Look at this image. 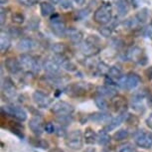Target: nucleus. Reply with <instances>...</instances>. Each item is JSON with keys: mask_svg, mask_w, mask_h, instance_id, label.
<instances>
[{"mask_svg": "<svg viewBox=\"0 0 152 152\" xmlns=\"http://www.w3.org/2000/svg\"><path fill=\"white\" fill-rule=\"evenodd\" d=\"M140 82H141V80H140L138 75L129 73L126 76H122L119 80H117V86L121 88H124V90L131 91L138 87Z\"/></svg>", "mask_w": 152, "mask_h": 152, "instance_id": "1", "label": "nucleus"}, {"mask_svg": "<svg viewBox=\"0 0 152 152\" xmlns=\"http://www.w3.org/2000/svg\"><path fill=\"white\" fill-rule=\"evenodd\" d=\"M66 145L73 150H80L84 145V138L81 130H73L66 136Z\"/></svg>", "mask_w": 152, "mask_h": 152, "instance_id": "2", "label": "nucleus"}, {"mask_svg": "<svg viewBox=\"0 0 152 152\" xmlns=\"http://www.w3.org/2000/svg\"><path fill=\"white\" fill-rule=\"evenodd\" d=\"M94 19L100 25H105L111 20V7L108 4L102 5L94 14Z\"/></svg>", "mask_w": 152, "mask_h": 152, "instance_id": "3", "label": "nucleus"}, {"mask_svg": "<svg viewBox=\"0 0 152 152\" xmlns=\"http://www.w3.org/2000/svg\"><path fill=\"white\" fill-rule=\"evenodd\" d=\"M134 142L141 148L149 149L152 147V132L144 129L138 130L134 133Z\"/></svg>", "mask_w": 152, "mask_h": 152, "instance_id": "4", "label": "nucleus"}, {"mask_svg": "<svg viewBox=\"0 0 152 152\" xmlns=\"http://www.w3.org/2000/svg\"><path fill=\"white\" fill-rule=\"evenodd\" d=\"M19 62L21 64L22 68L27 71H31L33 73H38L40 70V65L38 61L29 54H22L19 58Z\"/></svg>", "mask_w": 152, "mask_h": 152, "instance_id": "5", "label": "nucleus"}, {"mask_svg": "<svg viewBox=\"0 0 152 152\" xmlns=\"http://www.w3.org/2000/svg\"><path fill=\"white\" fill-rule=\"evenodd\" d=\"M51 111L56 116L68 115V114H72L74 113V107L67 102L60 100L53 104V107H51Z\"/></svg>", "mask_w": 152, "mask_h": 152, "instance_id": "6", "label": "nucleus"}, {"mask_svg": "<svg viewBox=\"0 0 152 152\" xmlns=\"http://www.w3.org/2000/svg\"><path fill=\"white\" fill-rule=\"evenodd\" d=\"M50 27L57 37H65L67 33V27L63 20L58 15L54 16L50 20Z\"/></svg>", "mask_w": 152, "mask_h": 152, "instance_id": "7", "label": "nucleus"}, {"mask_svg": "<svg viewBox=\"0 0 152 152\" xmlns=\"http://www.w3.org/2000/svg\"><path fill=\"white\" fill-rule=\"evenodd\" d=\"M91 87L88 83H75V84L69 86L67 90H66V93L69 96H79L87 94L91 90Z\"/></svg>", "mask_w": 152, "mask_h": 152, "instance_id": "8", "label": "nucleus"}, {"mask_svg": "<svg viewBox=\"0 0 152 152\" xmlns=\"http://www.w3.org/2000/svg\"><path fill=\"white\" fill-rule=\"evenodd\" d=\"M2 110H4L5 113L15 117L16 119L20 120V121H25L27 119V113L25 111V110L20 107H17V105L14 104L6 105V107L2 108Z\"/></svg>", "mask_w": 152, "mask_h": 152, "instance_id": "9", "label": "nucleus"}, {"mask_svg": "<svg viewBox=\"0 0 152 152\" xmlns=\"http://www.w3.org/2000/svg\"><path fill=\"white\" fill-rule=\"evenodd\" d=\"M32 97H33V100L35 102V104L41 108H47L52 104V99H51V96L42 91H34Z\"/></svg>", "mask_w": 152, "mask_h": 152, "instance_id": "10", "label": "nucleus"}, {"mask_svg": "<svg viewBox=\"0 0 152 152\" xmlns=\"http://www.w3.org/2000/svg\"><path fill=\"white\" fill-rule=\"evenodd\" d=\"M94 39H96V37L94 38V41H91V39L88 38L87 41L85 43H83V44H81V47L80 48H81V51L84 55L94 56L99 52V47L96 44Z\"/></svg>", "mask_w": 152, "mask_h": 152, "instance_id": "11", "label": "nucleus"}, {"mask_svg": "<svg viewBox=\"0 0 152 152\" xmlns=\"http://www.w3.org/2000/svg\"><path fill=\"white\" fill-rule=\"evenodd\" d=\"M2 94L5 97L9 99H13L17 94V90L13 83L9 79H5L2 82Z\"/></svg>", "mask_w": 152, "mask_h": 152, "instance_id": "12", "label": "nucleus"}, {"mask_svg": "<svg viewBox=\"0 0 152 152\" xmlns=\"http://www.w3.org/2000/svg\"><path fill=\"white\" fill-rule=\"evenodd\" d=\"M55 61L58 63L59 66L61 68H63L64 70L68 71V72H75L77 70V67L76 65L74 64L73 62H71L70 60L66 59L62 54H56L53 58Z\"/></svg>", "mask_w": 152, "mask_h": 152, "instance_id": "13", "label": "nucleus"}, {"mask_svg": "<svg viewBox=\"0 0 152 152\" xmlns=\"http://www.w3.org/2000/svg\"><path fill=\"white\" fill-rule=\"evenodd\" d=\"M142 50L137 46L130 47L127 50L125 54L126 61H133V62H139L141 64V58H142Z\"/></svg>", "mask_w": 152, "mask_h": 152, "instance_id": "14", "label": "nucleus"}, {"mask_svg": "<svg viewBox=\"0 0 152 152\" xmlns=\"http://www.w3.org/2000/svg\"><path fill=\"white\" fill-rule=\"evenodd\" d=\"M128 114L126 113H120L119 115H117L116 117H114V118H111L110 122H107V124L104 126V129L107 131H113L115 129L116 127H118V126L121 124L122 122L126 121V118H127Z\"/></svg>", "mask_w": 152, "mask_h": 152, "instance_id": "15", "label": "nucleus"}, {"mask_svg": "<svg viewBox=\"0 0 152 152\" xmlns=\"http://www.w3.org/2000/svg\"><path fill=\"white\" fill-rule=\"evenodd\" d=\"M30 129L36 134L37 136L42 135L43 133V120L40 115H35L29 121Z\"/></svg>", "mask_w": 152, "mask_h": 152, "instance_id": "16", "label": "nucleus"}, {"mask_svg": "<svg viewBox=\"0 0 152 152\" xmlns=\"http://www.w3.org/2000/svg\"><path fill=\"white\" fill-rule=\"evenodd\" d=\"M5 67H6L7 71L12 75H17L20 73L22 69L20 62L15 58H8L5 60Z\"/></svg>", "mask_w": 152, "mask_h": 152, "instance_id": "17", "label": "nucleus"}, {"mask_svg": "<svg viewBox=\"0 0 152 152\" xmlns=\"http://www.w3.org/2000/svg\"><path fill=\"white\" fill-rule=\"evenodd\" d=\"M111 105H113V107L114 108V110L115 111H118V113H125L127 104H126V100L123 96H115L113 97Z\"/></svg>", "mask_w": 152, "mask_h": 152, "instance_id": "18", "label": "nucleus"}, {"mask_svg": "<svg viewBox=\"0 0 152 152\" xmlns=\"http://www.w3.org/2000/svg\"><path fill=\"white\" fill-rule=\"evenodd\" d=\"M36 46V42L31 38H23L19 41L17 48L20 52H29Z\"/></svg>", "mask_w": 152, "mask_h": 152, "instance_id": "19", "label": "nucleus"}, {"mask_svg": "<svg viewBox=\"0 0 152 152\" xmlns=\"http://www.w3.org/2000/svg\"><path fill=\"white\" fill-rule=\"evenodd\" d=\"M66 36L74 44H80L83 40V33L78 29H75V28H69V29H67Z\"/></svg>", "mask_w": 152, "mask_h": 152, "instance_id": "20", "label": "nucleus"}, {"mask_svg": "<svg viewBox=\"0 0 152 152\" xmlns=\"http://www.w3.org/2000/svg\"><path fill=\"white\" fill-rule=\"evenodd\" d=\"M96 93L99 96H102V97H110V99H113V96H116V91L115 88H113V87H110V86H99V87L96 88Z\"/></svg>", "mask_w": 152, "mask_h": 152, "instance_id": "21", "label": "nucleus"}, {"mask_svg": "<svg viewBox=\"0 0 152 152\" xmlns=\"http://www.w3.org/2000/svg\"><path fill=\"white\" fill-rule=\"evenodd\" d=\"M45 71L47 72L49 75H58L60 73V66L55 60H46L43 64Z\"/></svg>", "mask_w": 152, "mask_h": 152, "instance_id": "22", "label": "nucleus"}, {"mask_svg": "<svg viewBox=\"0 0 152 152\" xmlns=\"http://www.w3.org/2000/svg\"><path fill=\"white\" fill-rule=\"evenodd\" d=\"M88 119L96 123H102V122H110V115L107 113L100 111V113H94L88 115Z\"/></svg>", "mask_w": 152, "mask_h": 152, "instance_id": "23", "label": "nucleus"}, {"mask_svg": "<svg viewBox=\"0 0 152 152\" xmlns=\"http://www.w3.org/2000/svg\"><path fill=\"white\" fill-rule=\"evenodd\" d=\"M144 94L139 93L136 94L135 96H132V99H131V107L134 110L136 111H143L144 110V105H143V99H144Z\"/></svg>", "mask_w": 152, "mask_h": 152, "instance_id": "24", "label": "nucleus"}, {"mask_svg": "<svg viewBox=\"0 0 152 152\" xmlns=\"http://www.w3.org/2000/svg\"><path fill=\"white\" fill-rule=\"evenodd\" d=\"M115 6L119 16L126 15L129 10V5H128L127 0H115Z\"/></svg>", "mask_w": 152, "mask_h": 152, "instance_id": "25", "label": "nucleus"}, {"mask_svg": "<svg viewBox=\"0 0 152 152\" xmlns=\"http://www.w3.org/2000/svg\"><path fill=\"white\" fill-rule=\"evenodd\" d=\"M84 138L86 143H88V144H94V143L97 142V134L94 132L93 128L88 127L85 130Z\"/></svg>", "mask_w": 152, "mask_h": 152, "instance_id": "26", "label": "nucleus"}, {"mask_svg": "<svg viewBox=\"0 0 152 152\" xmlns=\"http://www.w3.org/2000/svg\"><path fill=\"white\" fill-rule=\"evenodd\" d=\"M40 10H41V14L43 16L48 17L54 14V12H55V7L51 3H49V2H42L40 4Z\"/></svg>", "mask_w": 152, "mask_h": 152, "instance_id": "27", "label": "nucleus"}, {"mask_svg": "<svg viewBox=\"0 0 152 152\" xmlns=\"http://www.w3.org/2000/svg\"><path fill=\"white\" fill-rule=\"evenodd\" d=\"M110 141V136L108 132L105 129L99 130V132L97 133V143L100 145H107Z\"/></svg>", "mask_w": 152, "mask_h": 152, "instance_id": "28", "label": "nucleus"}, {"mask_svg": "<svg viewBox=\"0 0 152 152\" xmlns=\"http://www.w3.org/2000/svg\"><path fill=\"white\" fill-rule=\"evenodd\" d=\"M10 45H11V41L7 34L1 33V36H0V49H1V53L6 52L8 49H9Z\"/></svg>", "mask_w": 152, "mask_h": 152, "instance_id": "29", "label": "nucleus"}, {"mask_svg": "<svg viewBox=\"0 0 152 152\" xmlns=\"http://www.w3.org/2000/svg\"><path fill=\"white\" fill-rule=\"evenodd\" d=\"M107 75L113 79L119 80L122 77V69L119 66H113V67L110 68V71H108Z\"/></svg>", "mask_w": 152, "mask_h": 152, "instance_id": "30", "label": "nucleus"}, {"mask_svg": "<svg viewBox=\"0 0 152 152\" xmlns=\"http://www.w3.org/2000/svg\"><path fill=\"white\" fill-rule=\"evenodd\" d=\"M94 102H96V105L99 108L100 110L104 111V110H107L108 104H107V100L104 99V97H102V96H96V99H94Z\"/></svg>", "mask_w": 152, "mask_h": 152, "instance_id": "31", "label": "nucleus"}, {"mask_svg": "<svg viewBox=\"0 0 152 152\" xmlns=\"http://www.w3.org/2000/svg\"><path fill=\"white\" fill-rule=\"evenodd\" d=\"M128 135H129V131L124 128V129H120L118 131H116L113 135V139L115 140V141H121V140H124L127 138Z\"/></svg>", "mask_w": 152, "mask_h": 152, "instance_id": "32", "label": "nucleus"}, {"mask_svg": "<svg viewBox=\"0 0 152 152\" xmlns=\"http://www.w3.org/2000/svg\"><path fill=\"white\" fill-rule=\"evenodd\" d=\"M117 152H135V148H134L132 143L126 142L118 146Z\"/></svg>", "mask_w": 152, "mask_h": 152, "instance_id": "33", "label": "nucleus"}, {"mask_svg": "<svg viewBox=\"0 0 152 152\" xmlns=\"http://www.w3.org/2000/svg\"><path fill=\"white\" fill-rule=\"evenodd\" d=\"M29 142H31V144L34 145L35 147H39V148H43V149H47L49 147V144L47 141H45V140H42V139H33L31 138L29 140Z\"/></svg>", "mask_w": 152, "mask_h": 152, "instance_id": "34", "label": "nucleus"}, {"mask_svg": "<svg viewBox=\"0 0 152 152\" xmlns=\"http://www.w3.org/2000/svg\"><path fill=\"white\" fill-rule=\"evenodd\" d=\"M57 120L60 124L62 125H68L73 121V115L72 114H68V115H62V116H57Z\"/></svg>", "mask_w": 152, "mask_h": 152, "instance_id": "35", "label": "nucleus"}, {"mask_svg": "<svg viewBox=\"0 0 152 152\" xmlns=\"http://www.w3.org/2000/svg\"><path fill=\"white\" fill-rule=\"evenodd\" d=\"M96 71L99 75H107L108 74V71H110V67L107 65H105L104 63H99L96 66Z\"/></svg>", "mask_w": 152, "mask_h": 152, "instance_id": "36", "label": "nucleus"}, {"mask_svg": "<svg viewBox=\"0 0 152 152\" xmlns=\"http://www.w3.org/2000/svg\"><path fill=\"white\" fill-rule=\"evenodd\" d=\"M53 52H55L56 54H63V52L66 50V47L63 44H60V43H57V44L53 45L52 47Z\"/></svg>", "mask_w": 152, "mask_h": 152, "instance_id": "37", "label": "nucleus"}, {"mask_svg": "<svg viewBox=\"0 0 152 152\" xmlns=\"http://www.w3.org/2000/svg\"><path fill=\"white\" fill-rule=\"evenodd\" d=\"M24 16L20 13H14L12 15V21L16 24H22L24 22Z\"/></svg>", "mask_w": 152, "mask_h": 152, "instance_id": "38", "label": "nucleus"}, {"mask_svg": "<svg viewBox=\"0 0 152 152\" xmlns=\"http://www.w3.org/2000/svg\"><path fill=\"white\" fill-rule=\"evenodd\" d=\"M44 129H45V131L47 133H54V132H56V128H55V126H54V124L52 122H47L45 124V126H44Z\"/></svg>", "mask_w": 152, "mask_h": 152, "instance_id": "39", "label": "nucleus"}, {"mask_svg": "<svg viewBox=\"0 0 152 152\" xmlns=\"http://www.w3.org/2000/svg\"><path fill=\"white\" fill-rule=\"evenodd\" d=\"M144 36L147 37V38H150L152 39V23L151 24H149L147 27L144 29Z\"/></svg>", "mask_w": 152, "mask_h": 152, "instance_id": "40", "label": "nucleus"}, {"mask_svg": "<svg viewBox=\"0 0 152 152\" xmlns=\"http://www.w3.org/2000/svg\"><path fill=\"white\" fill-rule=\"evenodd\" d=\"M21 4L25 5V6H32V5L36 4L38 0H18Z\"/></svg>", "mask_w": 152, "mask_h": 152, "instance_id": "41", "label": "nucleus"}, {"mask_svg": "<svg viewBox=\"0 0 152 152\" xmlns=\"http://www.w3.org/2000/svg\"><path fill=\"white\" fill-rule=\"evenodd\" d=\"M60 5H61V7H63L64 9H69V8L72 7V1L71 0H62Z\"/></svg>", "mask_w": 152, "mask_h": 152, "instance_id": "42", "label": "nucleus"}, {"mask_svg": "<svg viewBox=\"0 0 152 152\" xmlns=\"http://www.w3.org/2000/svg\"><path fill=\"white\" fill-rule=\"evenodd\" d=\"M100 33H102L104 37H110L111 34V30L108 27H104L100 29Z\"/></svg>", "mask_w": 152, "mask_h": 152, "instance_id": "43", "label": "nucleus"}, {"mask_svg": "<svg viewBox=\"0 0 152 152\" xmlns=\"http://www.w3.org/2000/svg\"><path fill=\"white\" fill-rule=\"evenodd\" d=\"M9 35L12 37H18L20 35V31L17 29V28H10Z\"/></svg>", "mask_w": 152, "mask_h": 152, "instance_id": "44", "label": "nucleus"}, {"mask_svg": "<svg viewBox=\"0 0 152 152\" xmlns=\"http://www.w3.org/2000/svg\"><path fill=\"white\" fill-rule=\"evenodd\" d=\"M0 18H1V21H0V24H1V26L4 24L5 20H6V15H5V12L3 9H1V13H0Z\"/></svg>", "mask_w": 152, "mask_h": 152, "instance_id": "45", "label": "nucleus"}, {"mask_svg": "<svg viewBox=\"0 0 152 152\" xmlns=\"http://www.w3.org/2000/svg\"><path fill=\"white\" fill-rule=\"evenodd\" d=\"M64 125H62V128L61 127H59L58 128V131H56L57 134H58L59 136H65L66 135V131H65V128L63 127Z\"/></svg>", "mask_w": 152, "mask_h": 152, "instance_id": "46", "label": "nucleus"}, {"mask_svg": "<svg viewBox=\"0 0 152 152\" xmlns=\"http://www.w3.org/2000/svg\"><path fill=\"white\" fill-rule=\"evenodd\" d=\"M146 123H147V125L149 126V127L152 128V114L148 117L147 119H146Z\"/></svg>", "mask_w": 152, "mask_h": 152, "instance_id": "47", "label": "nucleus"}, {"mask_svg": "<svg viewBox=\"0 0 152 152\" xmlns=\"http://www.w3.org/2000/svg\"><path fill=\"white\" fill-rule=\"evenodd\" d=\"M51 1V3H53V4H60L62 2V0H50Z\"/></svg>", "mask_w": 152, "mask_h": 152, "instance_id": "48", "label": "nucleus"}, {"mask_svg": "<svg viewBox=\"0 0 152 152\" xmlns=\"http://www.w3.org/2000/svg\"><path fill=\"white\" fill-rule=\"evenodd\" d=\"M148 104L152 107V96L148 97Z\"/></svg>", "mask_w": 152, "mask_h": 152, "instance_id": "49", "label": "nucleus"}, {"mask_svg": "<svg viewBox=\"0 0 152 152\" xmlns=\"http://www.w3.org/2000/svg\"><path fill=\"white\" fill-rule=\"evenodd\" d=\"M51 152H64L62 150V149H60V148H55V149H53Z\"/></svg>", "mask_w": 152, "mask_h": 152, "instance_id": "50", "label": "nucleus"}, {"mask_svg": "<svg viewBox=\"0 0 152 152\" xmlns=\"http://www.w3.org/2000/svg\"><path fill=\"white\" fill-rule=\"evenodd\" d=\"M78 4H84L85 3V0H75Z\"/></svg>", "mask_w": 152, "mask_h": 152, "instance_id": "51", "label": "nucleus"}, {"mask_svg": "<svg viewBox=\"0 0 152 152\" xmlns=\"http://www.w3.org/2000/svg\"><path fill=\"white\" fill-rule=\"evenodd\" d=\"M8 1H9V0H0V3H1V5H3L5 3H7Z\"/></svg>", "mask_w": 152, "mask_h": 152, "instance_id": "52", "label": "nucleus"}]
</instances>
